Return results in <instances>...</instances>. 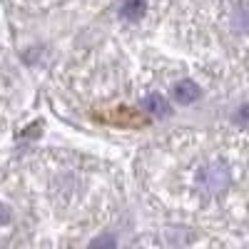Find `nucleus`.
Returning a JSON list of instances; mask_svg holds the SVG:
<instances>
[{
	"label": "nucleus",
	"instance_id": "obj_1",
	"mask_svg": "<svg viewBox=\"0 0 249 249\" xmlns=\"http://www.w3.org/2000/svg\"><path fill=\"white\" fill-rule=\"evenodd\" d=\"M142 110L155 115V117H170L172 115V105L162 95H147L142 100Z\"/></svg>",
	"mask_w": 249,
	"mask_h": 249
},
{
	"label": "nucleus",
	"instance_id": "obj_2",
	"mask_svg": "<svg viewBox=\"0 0 249 249\" xmlns=\"http://www.w3.org/2000/svg\"><path fill=\"white\" fill-rule=\"evenodd\" d=\"M172 95H175V100L179 102V105H192V102L199 97V88L192 80H179L175 85V90H172Z\"/></svg>",
	"mask_w": 249,
	"mask_h": 249
},
{
	"label": "nucleus",
	"instance_id": "obj_3",
	"mask_svg": "<svg viewBox=\"0 0 249 249\" xmlns=\"http://www.w3.org/2000/svg\"><path fill=\"white\" fill-rule=\"evenodd\" d=\"M144 13H147V0H122L120 5V15L127 23H137Z\"/></svg>",
	"mask_w": 249,
	"mask_h": 249
},
{
	"label": "nucleus",
	"instance_id": "obj_4",
	"mask_svg": "<svg viewBox=\"0 0 249 249\" xmlns=\"http://www.w3.org/2000/svg\"><path fill=\"white\" fill-rule=\"evenodd\" d=\"M88 249H117V242H115V237L112 234H100L97 239H92L90 242V247Z\"/></svg>",
	"mask_w": 249,
	"mask_h": 249
},
{
	"label": "nucleus",
	"instance_id": "obj_5",
	"mask_svg": "<svg viewBox=\"0 0 249 249\" xmlns=\"http://www.w3.org/2000/svg\"><path fill=\"white\" fill-rule=\"evenodd\" d=\"M237 124H239V127H244V130H249V102L237 112Z\"/></svg>",
	"mask_w": 249,
	"mask_h": 249
}]
</instances>
